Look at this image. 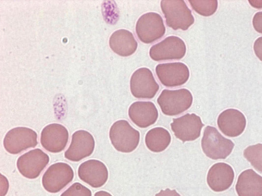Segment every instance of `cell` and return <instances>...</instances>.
Instances as JSON below:
<instances>
[{
  "mask_svg": "<svg viewBox=\"0 0 262 196\" xmlns=\"http://www.w3.org/2000/svg\"><path fill=\"white\" fill-rule=\"evenodd\" d=\"M234 178V171L227 163L219 162L213 164L209 169L207 182L214 191L221 192L228 189Z\"/></svg>",
  "mask_w": 262,
  "mask_h": 196,
  "instance_id": "obj_18",
  "label": "cell"
},
{
  "mask_svg": "<svg viewBox=\"0 0 262 196\" xmlns=\"http://www.w3.org/2000/svg\"><path fill=\"white\" fill-rule=\"evenodd\" d=\"M186 46L179 37L168 36L153 45L149 50L150 57L156 61L180 60L184 57Z\"/></svg>",
  "mask_w": 262,
  "mask_h": 196,
  "instance_id": "obj_9",
  "label": "cell"
},
{
  "mask_svg": "<svg viewBox=\"0 0 262 196\" xmlns=\"http://www.w3.org/2000/svg\"><path fill=\"white\" fill-rule=\"evenodd\" d=\"M244 156L256 170L262 173V144L247 147L244 151Z\"/></svg>",
  "mask_w": 262,
  "mask_h": 196,
  "instance_id": "obj_22",
  "label": "cell"
},
{
  "mask_svg": "<svg viewBox=\"0 0 262 196\" xmlns=\"http://www.w3.org/2000/svg\"><path fill=\"white\" fill-rule=\"evenodd\" d=\"M217 124L220 130L225 135L234 137L244 131L246 120L241 111L235 109H228L219 115Z\"/></svg>",
  "mask_w": 262,
  "mask_h": 196,
  "instance_id": "obj_16",
  "label": "cell"
},
{
  "mask_svg": "<svg viewBox=\"0 0 262 196\" xmlns=\"http://www.w3.org/2000/svg\"><path fill=\"white\" fill-rule=\"evenodd\" d=\"M155 196H181L174 189L171 190L167 188L165 190H161Z\"/></svg>",
  "mask_w": 262,
  "mask_h": 196,
  "instance_id": "obj_27",
  "label": "cell"
},
{
  "mask_svg": "<svg viewBox=\"0 0 262 196\" xmlns=\"http://www.w3.org/2000/svg\"><path fill=\"white\" fill-rule=\"evenodd\" d=\"M109 137L115 149L122 153H130L138 146L140 133L126 120H119L111 126Z\"/></svg>",
  "mask_w": 262,
  "mask_h": 196,
  "instance_id": "obj_3",
  "label": "cell"
},
{
  "mask_svg": "<svg viewBox=\"0 0 262 196\" xmlns=\"http://www.w3.org/2000/svg\"><path fill=\"white\" fill-rule=\"evenodd\" d=\"M38 144L37 134L33 130L18 127L9 130L6 134L3 144L5 150L12 154H17Z\"/></svg>",
  "mask_w": 262,
  "mask_h": 196,
  "instance_id": "obj_7",
  "label": "cell"
},
{
  "mask_svg": "<svg viewBox=\"0 0 262 196\" xmlns=\"http://www.w3.org/2000/svg\"><path fill=\"white\" fill-rule=\"evenodd\" d=\"M128 116L137 126L145 128L154 124L158 118L155 105L149 101H137L129 106Z\"/></svg>",
  "mask_w": 262,
  "mask_h": 196,
  "instance_id": "obj_17",
  "label": "cell"
},
{
  "mask_svg": "<svg viewBox=\"0 0 262 196\" xmlns=\"http://www.w3.org/2000/svg\"><path fill=\"white\" fill-rule=\"evenodd\" d=\"M60 196H92V192L80 183L75 182L63 192Z\"/></svg>",
  "mask_w": 262,
  "mask_h": 196,
  "instance_id": "obj_24",
  "label": "cell"
},
{
  "mask_svg": "<svg viewBox=\"0 0 262 196\" xmlns=\"http://www.w3.org/2000/svg\"><path fill=\"white\" fill-rule=\"evenodd\" d=\"M94 196H112L108 192L105 191L101 190L96 192L94 194Z\"/></svg>",
  "mask_w": 262,
  "mask_h": 196,
  "instance_id": "obj_29",
  "label": "cell"
},
{
  "mask_svg": "<svg viewBox=\"0 0 262 196\" xmlns=\"http://www.w3.org/2000/svg\"><path fill=\"white\" fill-rule=\"evenodd\" d=\"M234 146L233 142L223 136L215 128L208 126L205 128L201 146L209 158L224 159L231 154Z\"/></svg>",
  "mask_w": 262,
  "mask_h": 196,
  "instance_id": "obj_4",
  "label": "cell"
},
{
  "mask_svg": "<svg viewBox=\"0 0 262 196\" xmlns=\"http://www.w3.org/2000/svg\"><path fill=\"white\" fill-rule=\"evenodd\" d=\"M235 189L238 196H262V177L252 169L245 170L238 176Z\"/></svg>",
  "mask_w": 262,
  "mask_h": 196,
  "instance_id": "obj_20",
  "label": "cell"
},
{
  "mask_svg": "<svg viewBox=\"0 0 262 196\" xmlns=\"http://www.w3.org/2000/svg\"><path fill=\"white\" fill-rule=\"evenodd\" d=\"M79 178L94 188L102 186L107 181L108 173L101 161L90 159L82 163L78 169Z\"/></svg>",
  "mask_w": 262,
  "mask_h": 196,
  "instance_id": "obj_15",
  "label": "cell"
},
{
  "mask_svg": "<svg viewBox=\"0 0 262 196\" xmlns=\"http://www.w3.org/2000/svg\"><path fill=\"white\" fill-rule=\"evenodd\" d=\"M161 8L167 26L173 30H187L194 22L191 10L182 0H163Z\"/></svg>",
  "mask_w": 262,
  "mask_h": 196,
  "instance_id": "obj_1",
  "label": "cell"
},
{
  "mask_svg": "<svg viewBox=\"0 0 262 196\" xmlns=\"http://www.w3.org/2000/svg\"><path fill=\"white\" fill-rule=\"evenodd\" d=\"M165 30L162 16L156 12L143 14L136 24V33L138 39L146 44L151 43L162 38Z\"/></svg>",
  "mask_w": 262,
  "mask_h": 196,
  "instance_id": "obj_5",
  "label": "cell"
},
{
  "mask_svg": "<svg viewBox=\"0 0 262 196\" xmlns=\"http://www.w3.org/2000/svg\"><path fill=\"white\" fill-rule=\"evenodd\" d=\"M192 102V95L186 88L164 89L157 99L162 112L168 116L183 113L191 107Z\"/></svg>",
  "mask_w": 262,
  "mask_h": 196,
  "instance_id": "obj_2",
  "label": "cell"
},
{
  "mask_svg": "<svg viewBox=\"0 0 262 196\" xmlns=\"http://www.w3.org/2000/svg\"><path fill=\"white\" fill-rule=\"evenodd\" d=\"M156 75L164 86L174 87L181 86L188 81L189 70L182 62H171L159 64L155 69Z\"/></svg>",
  "mask_w": 262,
  "mask_h": 196,
  "instance_id": "obj_11",
  "label": "cell"
},
{
  "mask_svg": "<svg viewBox=\"0 0 262 196\" xmlns=\"http://www.w3.org/2000/svg\"><path fill=\"white\" fill-rule=\"evenodd\" d=\"M159 88L152 72L148 68H138L130 77V92L136 98L151 99L155 97Z\"/></svg>",
  "mask_w": 262,
  "mask_h": 196,
  "instance_id": "obj_8",
  "label": "cell"
},
{
  "mask_svg": "<svg viewBox=\"0 0 262 196\" xmlns=\"http://www.w3.org/2000/svg\"><path fill=\"white\" fill-rule=\"evenodd\" d=\"M170 126L175 136L184 142L199 138L204 125L198 115L194 113H186L173 118Z\"/></svg>",
  "mask_w": 262,
  "mask_h": 196,
  "instance_id": "obj_12",
  "label": "cell"
},
{
  "mask_svg": "<svg viewBox=\"0 0 262 196\" xmlns=\"http://www.w3.org/2000/svg\"><path fill=\"white\" fill-rule=\"evenodd\" d=\"M95 148V140L92 135L85 130H78L72 135L71 144L64 152V157L78 162L90 156Z\"/></svg>",
  "mask_w": 262,
  "mask_h": 196,
  "instance_id": "obj_13",
  "label": "cell"
},
{
  "mask_svg": "<svg viewBox=\"0 0 262 196\" xmlns=\"http://www.w3.org/2000/svg\"><path fill=\"white\" fill-rule=\"evenodd\" d=\"M109 45L114 52L122 57L133 55L138 47L137 41L133 34L125 29L115 31L110 38Z\"/></svg>",
  "mask_w": 262,
  "mask_h": 196,
  "instance_id": "obj_19",
  "label": "cell"
},
{
  "mask_svg": "<svg viewBox=\"0 0 262 196\" xmlns=\"http://www.w3.org/2000/svg\"><path fill=\"white\" fill-rule=\"evenodd\" d=\"M250 4L253 7L260 9L262 8V0H252L248 1Z\"/></svg>",
  "mask_w": 262,
  "mask_h": 196,
  "instance_id": "obj_28",
  "label": "cell"
},
{
  "mask_svg": "<svg viewBox=\"0 0 262 196\" xmlns=\"http://www.w3.org/2000/svg\"><path fill=\"white\" fill-rule=\"evenodd\" d=\"M253 49L256 56L262 61V37L258 38L255 41Z\"/></svg>",
  "mask_w": 262,
  "mask_h": 196,
  "instance_id": "obj_26",
  "label": "cell"
},
{
  "mask_svg": "<svg viewBox=\"0 0 262 196\" xmlns=\"http://www.w3.org/2000/svg\"><path fill=\"white\" fill-rule=\"evenodd\" d=\"M49 157L40 149H35L21 155L16 165L19 173L25 177L33 179L38 177L48 165Z\"/></svg>",
  "mask_w": 262,
  "mask_h": 196,
  "instance_id": "obj_10",
  "label": "cell"
},
{
  "mask_svg": "<svg viewBox=\"0 0 262 196\" xmlns=\"http://www.w3.org/2000/svg\"><path fill=\"white\" fill-rule=\"evenodd\" d=\"M69 140L67 129L59 124H51L46 126L41 131L40 143L47 151L57 153L62 151L67 146Z\"/></svg>",
  "mask_w": 262,
  "mask_h": 196,
  "instance_id": "obj_14",
  "label": "cell"
},
{
  "mask_svg": "<svg viewBox=\"0 0 262 196\" xmlns=\"http://www.w3.org/2000/svg\"><path fill=\"white\" fill-rule=\"evenodd\" d=\"M74 178V172L68 164L57 162L50 165L44 173L42 184L51 193H56L67 186Z\"/></svg>",
  "mask_w": 262,
  "mask_h": 196,
  "instance_id": "obj_6",
  "label": "cell"
},
{
  "mask_svg": "<svg viewBox=\"0 0 262 196\" xmlns=\"http://www.w3.org/2000/svg\"><path fill=\"white\" fill-rule=\"evenodd\" d=\"M252 24L255 31L262 34V11L255 14L253 17Z\"/></svg>",
  "mask_w": 262,
  "mask_h": 196,
  "instance_id": "obj_25",
  "label": "cell"
},
{
  "mask_svg": "<svg viewBox=\"0 0 262 196\" xmlns=\"http://www.w3.org/2000/svg\"><path fill=\"white\" fill-rule=\"evenodd\" d=\"M192 9L197 13L209 16L213 14L217 10L218 2L211 1H188Z\"/></svg>",
  "mask_w": 262,
  "mask_h": 196,
  "instance_id": "obj_23",
  "label": "cell"
},
{
  "mask_svg": "<svg viewBox=\"0 0 262 196\" xmlns=\"http://www.w3.org/2000/svg\"><path fill=\"white\" fill-rule=\"evenodd\" d=\"M171 142L169 132L164 128L156 127L148 131L145 137L147 148L153 152L164 151Z\"/></svg>",
  "mask_w": 262,
  "mask_h": 196,
  "instance_id": "obj_21",
  "label": "cell"
}]
</instances>
